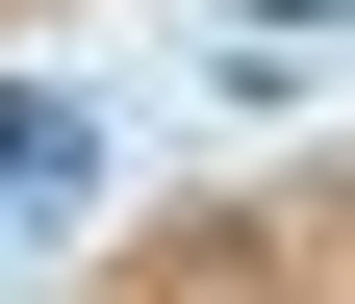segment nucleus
Segmentation results:
<instances>
[{
    "label": "nucleus",
    "mask_w": 355,
    "mask_h": 304,
    "mask_svg": "<svg viewBox=\"0 0 355 304\" xmlns=\"http://www.w3.org/2000/svg\"><path fill=\"white\" fill-rule=\"evenodd\" d=\"M76 203H102V102H76V76H26V102H0V253L76 229Z\"/></svg>",
    "instance_id": "nucleus-1"
},
{
    "label": "nucleus",
    "mask_w": 355,
    "mask_h": 304,
    "mask_svg": "<svg viewBox=\"0 0 355 304\" xmlns=\"http://www.w3.org/2000/svg\"><path fill=\"white\" fill-rule=\"evenodd\" d=\"M330 51H355V0H229V26H203L229 102H279V76H330Z\"/></svg>",
    "instance_id": "nucleus-2"
}]
</instances>
